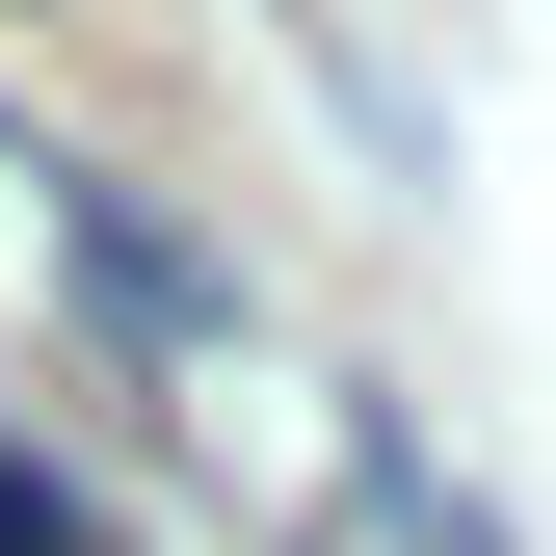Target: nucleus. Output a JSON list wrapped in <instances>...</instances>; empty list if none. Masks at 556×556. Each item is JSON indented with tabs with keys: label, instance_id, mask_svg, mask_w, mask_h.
<instances>
[{
	"label": "nucleus",
	"instance_id": "nucleus-1",
	"mask_svg": "<svg viewBox=\"0 0 556 556\" xmlns=\"http://www.w3.org/2000/svg\"><path fill=\"white\" fill-rule=\"evenodd\" d=\"M0 556H106V504H80L53 451H0Z\"/></svg>",
	"mask_w": 556,
	"mask_h": 556
}]
</instances>
